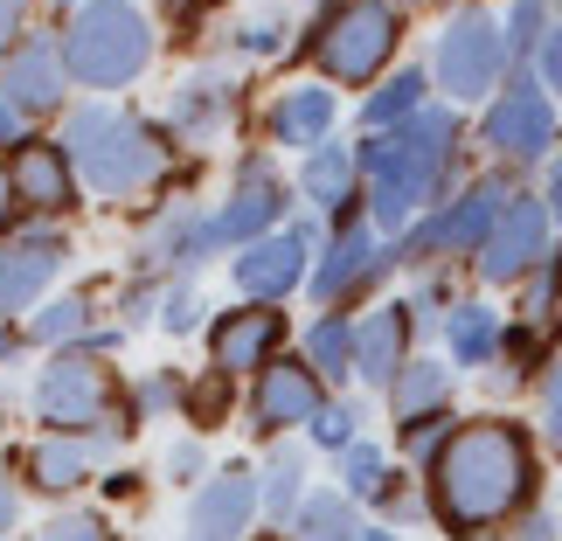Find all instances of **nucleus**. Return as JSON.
<instances>
[{
	"instance_id": "obj_30",
	"label": "nucleus",
	"mask_w": 562,
	"mask_h": 541,
	"mask_svg": "<svg viewBox=\"0 0 562 541\" xmlns=\"http://www.w3.org/2000/svg\"><path fill=\"white\" fill-rule=\"evenodd\" d=\"M299 480H306V465H299V451H278L265 486H257V500H265L271 514H299Z\"/></svg>"
},
{
	"instance_id": "obj_17",
	"label": "nucleus",
	"mask_w": 562,
	"mask_h": 541,
	"mask_svg": "<svg viewBox=\"0 0 562 541\" xmlns=\"http://www.w3.org/2000/svg\"><path fill=\"white\" fill-rule=\"evenodd\" d=\"M278 313H265V306H250V313H229L223 327L209 334V354H215V368L223 375H244V368H265L271 361V348H278Z\"/></svg>"
},
{
	"instance_id": "obj_9",
	"label": "nucleus",
	"mask_w": 562,
	"mask_h": 541,
	"mask_svg": "<svg viewBox=\"0 0 562 541\" xmlns=\"http://www.w3.org/2000/svg\"><path fill=\"white\" fill-rule=\"evenodd\" d=\"M486 139L501 146L507 160H542V154H549V139H555V112H549V98L521 77V83H514V91L486 112Z\"/></svg>"
},
{
	"instance_id": "obj_5",
	"label": "nucleus",
	"mask_w": 562,
	"mask_h": 541,
	"mask_svg": "<svg viewBox=\"0 0 562 541\" xmlns=\"http://www.w3.org/2000/svg\"><path fill=\"white\" fill-rule=\"evenodd\" d=\"M389 49H396V8L389 0H348L340 14H327V29L313 35V56L319 70L340 77V83H369Z\"/></svg>"
},
{
	"instance_id": "obj_24",
	"label": "nucleus",
	"mask_w": 562,
	"mask_h": 541,
	"mask_svg": "<svg viewBox=\"0 0 562 541\" xmlns=\"http://www.w3.org/2000/svg\"><path fill=\"white\" fill-rule=\"evenodd\" d=\"M299 181H306V194H313L319 208H340V202H348V188H355V154H348V146H319Z\"/></svg>"
},
{
	"instance_id": "obj_45",
	"label": "nucleus",
	"mask_w": 562,
	"mask_h": 541,
	"mask_svg": "<svg viewBox=\"0 0 562 541\" xmlns=\"http://www.w3.org/2000/svg\"><path fill=\"white\" fill-rule=\"evenodd\" d=\"M0 361H14V334H0Z\"/></svg>"
},
{
	"instance_id": "obj_36",
	"label": "nucleus",
	"mask_w": 562,
	"mask_h": 541,
	"mask_svg": "<svg viewBox=\"0 0 562 541\" xmlns=\"http://www.w3.org/2000/svg\"><path fill=\"white\" fill-rule=\"evenodd\" d=\"M194 313H202V306H194V292H175L160 319H167V334H188V327H194Z\"/></svg>"
},
{
	"instance_id": "obj_41",
	"label": "nucleus",
	"mask_w": 562,
	"mask_h": 541,
	"mask_svg": "<svg viewBox=\"0 0 562 541\" xmlns=\"http://www.w3.org/2000/svg\"><path fill=\"white\" fill-rule=\"evenodd\" d=\"M542 63H549V83H555V91H562V29L549 35V56H542Z\"/></svg>"
},
{
	"instance_id": "obj_33",
	"label": "nucleus",
	"mask_w": 562,
	"mask_h": 541,
	"mask_svg": "<svg viewBox=\"0 0 562 541\" xmlns=\"http://www.w3.org/2000/svg\"><path fill=\"white\" fill-rule=\"evenodd\" d=\"M35 541H112V528H104L98 514H63V521H49Z\"/></svg>"
},
{
	"instance_id": "obj_26",
	"label": "nucleus",
	"mask_w": 562,
	"mask_h": 541,
	"mask_svg": "<svg viewBox=\"0 0 562 541\" xmlns=\"http://www.w3.org/2000/svg\"><path fill=\"white\" fill-rule=\"evenodd\" d=\"M417 112H424V77H417V70H403V77H389L382 91L369 98V112H361V119H369L375 133H382V125H409Z\"/></svg>"
},
{
	"instance_id": "obj_37",
	"label": "nucleus",
	"mask_w": 562,
	"mask_h": 541,
	"mask_svg": "<svg viewBox=\"0 0 562 541\" xmlns=\"http://www.w3.org/2000/svg\"><path fill=\"white\" fill-rule=\"evenodd\" d=\"M21 14H29V0H0V56H14V35H21Z\"/></svg>"
},
{
	"instance_id": "obj_34",
	"label": "nucleus",
	"mask_w": 562,
	"mask_h": 541,
	"mask_svg": "<svg viewBox=\"0 0 562 541\" xmlns=\"http://www.w3.org/2000/svg\"><path fill=\"white\" fill-rule=\"evenodd\" d=\"M355 424H361L355 409H327V403H319V417H313V438H319V444H334V451H348V444H355Z\"/></svg>"
},
{
	"instance_id": "obj_43",
	"label": "nucleus",
	"mask_w": 562,
	"mask_h": 541,
	"mask_svg": "<svg viewBox=\"0 0 562 541\" xmlns=\"http://www.w3.org/2000/svg\"><path fill=\"white\" fill-rule=\"evenodd\" d=\"M14 125H21V119H14V104L0 98V146H14Z\"/></svg>"
},
{
	"instance_id": "obj_42",
	"label": "nucleus",
	"mask_w": 562,
	"mask_h": 541,
	"mask_svg": "<svg viewBox=\"0 0 562 541\" xmlns=\"http://www.w3.org/2000/svg\"><path fill=\"white\" fill-rule=\"evenodd\" d=\"M14 507H21V500H14V486H8V480H0V534H8V528H14Z\"/></svg>"
},
{
	"instance_id": "obj_25",
	"label": "nucleus",
	"mask_w": 562,
	"mask_h": 541,
	"mask_svg": "<svg viewBox=\"0 0 562 541\" xmlns=\"http://www.w3.org/2000/svg\"><path fill=\"white\" fill-rule=\"evenodd\" d=\"M438 403H445V368H438V361H409L403 375H396V409H403V424L438 417Z\"/></svg>"
},
{
	"instance_id": "obj_31",
	"label": "nucleus",
	"mask_w": 562,
	"mask_h": 541,
	"mask_svg": "<svg viewBox=\"0 0 562 541\" xmlns=\"http://www.w3.org/2000/svg\"><path fill=\"white\" fill-rule=\"evenodd\" d=\"M340 480H348L355 500H375V493H382V451L375 444H348V451H340Z\"/></svg>"
},
{
	"instance_id": "obj_14",
	"label": "nucleus",
	"mask_w": 562,
	"mask_h": 541,
	"mask_svg": "<svg viewBox=\"0 0 562 541\" xmlns=\"http://www.w3.org/2000/svg\"><path fill=\"white\" fill-rule=\"evenodd\" d=\"M306 278V236H257L236 257V285L250 298H285Z\"/></svg>"
},
{
	"instance_id": "obj_2",
	"label": "nucleus",
	"mask_w": 562,
	"mask_h": 541,
	"mask_svg": "<svg viewBox=\"0 0 562 541\" xmlns=\"http://www.w3.org/2000/svg\"><path fill=\"white\" fill-rule=\"evenodd\" d=\"M445 160H451V112H417L403 133L361 146V174H369L375 223L396 229L409 208H424L430 194H438Z\"/></svg>"
},
{
	"instance_id": "obj_1",
	"label": "nucleus",
	"mask_w": 562,
	"mask_h": 541,
	"mask_svg": "<svg viewBox=\"0 0 562 541\" xmlns=\"http://www.w3.org/2000/svg\"><path fill=\"white\" fill-rule=\"evenodd\" d=\"M528 444L521 430L507 424H465L459 438H451L438 451V465H430V493H438V521L445 528H486L501 521V514H514L528 500Z\"/></svg>"
},
{
	"instance_id": "obj_12",
	"label": "nucleus",
	"mask_w": 562,
	"mask_h": 541,
	"mask_svg": "<svg viewBox=\"0 0 562 541\" xmlns=\"http://www.w3.org/2000/svg\"><path fill=\"white\" fill-rule=\"evenodd\" d=\"M63 271V236L49 229H35V236H14L8 250H0V306L21 313V306H35L42 285Z\"/></svg>"
},
{
	"instance_id": "obj_7",
	"label": "nucleus",
	"mask_w": 562,
	"mask_h": 541,
	"mask_svg": "<svg viewBox=\"0 0 562 541\" xmlns=\"http://www.w3.org/2000/svg\"><path fill=\"white\" fill-rule=\"evenodd\" d=\"M438 83L451 98H486L501 83V29L486 14H459L438 42Z\"/></svg>"
},
{
	"instance_id": "obj_4",
	"label": "nucleus",
	"mask_w": 562,
	"mask_h": 541,
	"mask_svg": "<svg viewBox=\"0 0 562 541\" xmlns=\"http://www.w3.org/2000/svg\"><path fill=\"white\" fill-rule=\"evenodd\" d=\"M146 56H154V35H146V21L125 8V0H91V8H77L70 35H63V70L98 83V91L133 83L146 70Z\"/></svg>"
},
{
	"instance_id": "obj_16",
	"label": "nucleus",
	"mask_w": 562,
	"mask_h": 541,
	"mask_svg": "<svg viewBox=\"0 0 562 541\" xmlns=\"http://www.w3.org/2000/svg\"><path fill=\"white\" fill-rule=\"evenodd\" d=\"M313 417H319V382H313V368L271 361L265 382H257V424H265V430H292V424H313Z\"/></svg>"
},
{
	"instance_id": "obj_11",
	"label": "nucleus",
	"mask_w": 562,
	"mask_h": 541,
	"mask_svg": "<svg viewBox=\"0 0 562 541\" xmlns=\"http://www.w3.org/2000/svg\"><path fill=\"white\" fill-rule=\"evenodd\" d=\"M514 202V194L501 181H480V188H465V202H451V215H438V223H424L417 236V250H480L493 223H501V208Z\"/></svg>"
},
{
	"instance_id": "obj_27",
	"label": "nucleus",
	"mask_w": 562,
	"mask_h": 541,
	"mask_svg": "<svg viewBox=\"0 0 562 541\" xmlns=\"http://www.w3.org/2000/svg\"><path fill=\"white\" fill-rule=\"evenodd\" d=\"M299 541H361L355 528V507L340 493H319V500L299 507Z\"/></svg>"
},
{
	"instance_id": "obj_6",
	"label": "nucleus",
	"mask_w": 562,
	"mask_h": 541,
	"mask_svg": "<svg viewBox=\"0 0 562 541\" xmlns=\"http://www.w3.org/2000/svg\"><path fill=\"white\" fill-rule=\"evenodd\" d=\"M35 417L56 430H98L112 424V375L91 354H56L35 382Z\"/></svg>"
},
{
	"instance_id": "obj_18",
	"label": "nucleus",
	"mask_w": 562,
	"mask_h": 541,
	"mask_svg": "<svg viewBox=\"0 0 562 541\" xmlns=\"http://www.w3.org/2000/svg\"><path fill=\"white\" fill-rule=\"evenodd\" d=\"M8 174H14V194L35 208H70V194H77V167L63 146H21Z\"/></svg>"
},
{
	"instance_id": "obj_28",
	"label": "nucleus",
	"mask_w": 562,
	"mask_h": 541,
	"mask_svg": "<svg viewBox=\"0 0 562 541\" xmlns=\"http://www.w3.org/2000/svg\"><path fill=\"white\" fill-rule=\"evenodd\" d=\"M451 348H459L465 368L493 361V348H501V319H493L486 306H459V313H451Z\"/></svg>"
},
{
	"instance_id": "obj_23",
	"label": "nucleus",
	"mask_w": 562,
	"mask_h": 541,
	"mask_svg": "<svg viewBox=\"0 0 562 541\" xmlns=\"http://www.w3.org/2000/svg\"><path fill=\"white\" fill-rule=\"evenodd\" d=\"M29 472H35L42 493H70L83 472H91V451H83L77 438H42V444L29 451Z\"/></svg>"
},
{
	"instance_id": "obj_21",
	"label": "nucleus",
	"mask_w": 562,
	"mask_h": 541,
	"mask_svg": "<svg viewBox=\"0 0 562 541\" xmlns=\"http://www.w3.org/2000/svg\"><path fill=\"white\" fill-rule=\"evenodd\" d=\"M369 271H382L375 236H369V229H340L334 244H327V264L313 271V298H340L348 285H361Z\"/></svg>"
},
{
	"instance_id": "obj_3",
	"label": "nucleus",
	"mask_w": 562,
	"mask_h": 541,
	"mask_svg": "<svg viewBox=\"0 0 562 541\" xmlns=\"http://www.w3.org/2000/svg\"><path fill=\"white\" fill-rule=\"evenodd\" d=\"M63 154L98 194H133L160 174V139L139 119L112 112V104H83L70 119V133H63Z\"/></svg>"
},
{
	"instance_id": "obj_10",
	"label": "nucleus",
	"mask_w": 562,
	"mask_h": 541,
	"mask_svg": "<svg viewBox=\"0 0 562 541\" xmlns=\"http://www.w3.org/2000/svg\"><path fill=\"white\" fill-rule=\"evenodd\" d=\"M0 98L14 104V119L21 112H56L63 104V49L56 42H21V49L8 56V70H0Z\"/></svg>"
},
{
	"instance_id": "obj_19",
	"label": "nucleus",
	"mask_w": 562,
	"mask_h": 541,
	"mask_svg": "<svg viewBox=\"0 0 562 541\" xmlns=\"http://www.w3.org/2000/svg\"><path fill=\"white\" fill-rule=\"evenodd\" d=\"M334 125V91H319V83H299L271 104V139L278 146H319Z\"/></svg>"
},
{
	"instance_id": "obj_22",
	"label": "nucleus",
	"mask_w": 562,
	"mask_h": 541,
	"mask_svg": "<svg viewBox=\"0 0 562 541\" xmlns=\"http://www.w3.org/2000/svg\"><path fill=\"white\" fill-rule=\"evenodd\" d=\"M229 104H236V98H229V83H223V77H194L188 91L175 98V125H181L188 139H209L215 125L229 119Z\"/></svg>"
},
{
	"instance_id": "obj_39",
	"label": "nucleus",
	"mask_w": 562,
	"mask_h": 541,
	"mask_svg": "<svg viewBox=\"0 0 562 541\" xmlns=\"http://www.w3.org/2000/svg\"><path fill=\"white\" fill-rule=\"evenodd\" d=\"M542 409H549V438H562V361H555V375H549V396H542Z\"/></svg>"
},
{
	"instance_id": "obj_8",
	"label": "nucleus",
	"mask_w": 562,
	"mask_h": 541,
	"mask_svg": "<svg viewBox=\"0 0 562 541\" xmlns=\"http://www.w3.org/2000/svg\"><path fill=\"white\" fill-rule=\"evenodd\" d=\"M542 250H549V208L535 202V194H514L501 208V223H493V236L480 244V271L493 285H507V278L542 264Z\"/></svg>"
},
{
	"instance_id": "obj_40",
	"label": "nucleus",
	"mask_w": 562,
	"mask_h": 541,
	"mask_svg": "<svg viewBox=\"0 0 562 541\" xmlns=\"http://www.w3.org/2000/svg\"><path fill=\"white\" fill-rule=\"evenodd\" d=\"M14 208H21V194H14V174H8V167H0V229L14 223Z\"/></svg>"
},
{
	"instance_id": "obj_38",
	"label": "nucleus",
	"mask_w": 562,
	"mask_h": 541,
	"mask_svg": "<svg viewBox=\"0 0 562 541\" xmlns=\"http://www.w3.org/2000/svg\"><path fill=\"white\" fill-rule=\"evenodd\" d=\"M278 35H285V29H278V21H257V29H244V49L271 56V49H278Z\"/></svg>"
},
{
	"instance_id": "obj_35",
	"label": "nucleus",
	"mask_w": 562,
	"mask_h": 541,
	"mask_svg": "<svg viewBox=\"0 0 562 541\" xmlns=\"http://www.w3.org/2000/svg\"><path fill=\"white\" fill-rule=\"evenodd\" d=\"M535 29H542V0H521V8H514V21H507L514 49H528V42H535Z\"/></svg>"
},
{
	"instance_id": "obj_32",
	"label": "nucleus",
	"mask_w": 562,
	"mask_h": 541,
	"mask_svg": "<svg viewBox=\"0 0 562 541\" xmlns=\"http://www.w3.org/2000/svg\"><path fill=\"white\" fill-rule=\"evenodd\" d=\"M83 313H91V306H83V298H56V306H42L35 313V340H70V334H83Z\"/></svg>"
},
{
	"instance_id": "obj_44",
	"label": "nucleus",
	"mask_w": 562,
	"mask_h": 541,
	"mask_svg": "<svg viewBox=\"0 0 562 541\" xmlns=\"http://www.w3.org/2000/svg\"><path fill=\"white\" fill-rule=\"evenodd\" d=\"M549 202H555V215H562V167H555V181H549Z\"/></svg>"
},
{
	"instance_id": "obj_20",
	"label": "nucleus",
	"mask_w": 562,
	"mask_h": 541,
	"mask_svg": "<svg viewBox=\"0 0 562 541\" xmlns=\"http://www.w3.org/2000/svg\"><path fill=\"white\" fill-rule=\"evenodd\" d=\"M403 306H382L361 319V334H355V375H369V382H396L403 375Z\"/></svg>"
},
{
	"instance_id": "obj_46",
	"label": "nucleus",
	"mask_w": 562,
	"mask_h": 541,
	"mask_svg": "<svg viewBox=\"0 0 562 541\" xmlns=\"http://www.w3.org/2000/svg\"><path fill=\"white\" fill-rule=\"evenodd\" d=\"M361 541H396V534H382V528H369V534H361Z\"/></svg>"
},
{
	"instance_id": "obj_15",
	"label": "nucleus",
	"mask_w": 562,
	"mask_h": 541,
	"mask_svg": "<svg viewBox=\"0 0 562 541\" xmlns=\"http://www.w3.org/2000/svg\"><path fill=\"white\" fill-rule=\"evenodd\" d=\"M285 208V194H278V181H271V167L265 160H250L244 167V181H236V202L209 223V236L215 244H257V236L271 229V215Z\"/></svg>"
},
{
	"instance_id": "obj_13",
	"label": "nucleus",
	"mask_w": 562,
	"mask_h": 541,
	"mask_svg": "<svg viewBox=\"0 0 562 541\" xmlns=\"http://www.w3.org/2000/svg\"><path fill=\"white\" fill-rule=\"evenodd\" d=\"M257 514V480L250 472H223L194 493V514H188V541H236Z\"/></svg>"
},
{
	"instance_id": "obj_29",
	"label": "nucleus",
	"mask_w": 562,
	"mask_h": 541,
	"mask_svg": "<svg viewBox=\"0 0 562 541\" xmlns=\"http://www.w3.org/2000/svg\"><path fill=\"white\" fill-rule=\"evenodd\" d=\"M306 354L319 375H355V327L348 319H319L313 340H306Z\"/></svg>"
}]
</instances>
